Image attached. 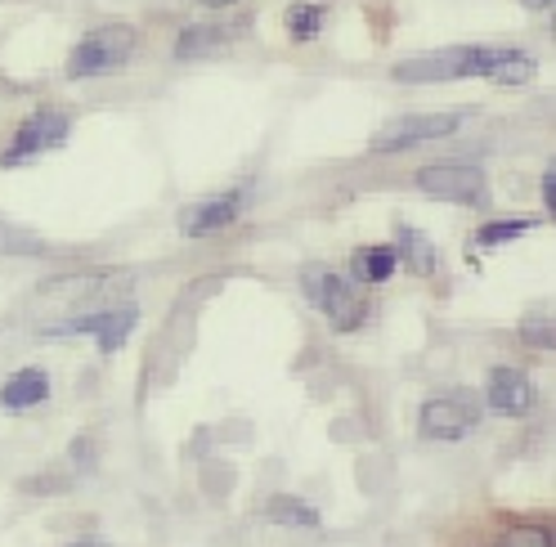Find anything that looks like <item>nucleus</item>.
I'll use <instances>...</instances> for the list:
<instances>
[{
	"mask_svg": "<svg viewBox=\"0 0 556 547\" xmlns=\"http://www.w3.org/2000/svg\"><path fill=\"white\" fill-rule=\"evenodd\" d=\"M498 63H503V50H494V46H448V50L413 54V59L395 63V81H408V86L463 81V77H490L494 81Z\"/></svg>",
	"mask_w": 556,
	"mask_h": 547,
	"instance_id": "1",
	"label": "nucleus"
},
{
	"mask_svg": "<svg viewBox=\"0 0 556 547\" xmlns=\"http://www.w3.org/2000/svg\"><path fill=\"white\" fill-rule=\"evenodd\" d=\"M301 288H305V296L324 310L328 328H337V332L364 328L368 301H364V292H359V283L351 279V274H332V269H324V265H309V269L301 274Z\"/></svg>",
	"mask_w": 556,
	"mask_h": 547,
	"instance_id": "2",
	"label": "nucleus"
},
{
	"mask_svg": "<svg viewBox=\"0 0 556 547\" xmlns=\"http://www.w3.org/2000/svg\"><path fill=\"white\" fill-rule=\"evenodd\" d=\"M135 54V27L126 23H99L90 27L86 37L73 46L67 54V77L81 81V77H109L117 67H126Z\"/></svg>",
	"mask_w": 556,
	"mask_h": 547,
	"instance_id": "3",
	"label": "nucleus"
},
{
	"mask_svg": "<svg viewBox=\"0 0 556 547\" xmlns=\"http://www.w3.org/2000/svg\"><path fill=\"white\" fill-rule=\"evenodd\" d=\"M417 189L431 198H444V202H458V207H484V202H490V176H484V166L471 157L427 162L417 170Z\"/></svg>",
	"mask_w": 556,
	"mask_h": 547,
	"instance_id": "4",
	"label": "nucleus"
},
{
	"mask_svg": "<svg viewBox=\"0 0 556 547\" xmlns=\"http://www.w3.org/2000/svg\"><path fill=\"white\" fill-rule=\"evenodd\" d=\"M480 414H484V404L476 391L458 386V391H440L422 404V414H417V431H422L427 440H463L480 427Z\"/></svg>",
	"mask_w": 556,
	"mask_h": 547,
	"instance_id": "5",
	"label": "nucleus"
},
{
	"mask_svg": "<svg viewBox=\"0 0 556 547\" xmlns=\"http://www.w3.org/2000/svg\"><path fill=\"white\" fill-rule=\"evenodd\" d=\"M467 122L463 109H448V113H404V117H391L372 135V153H408L417 144H431V140H444L454 135L458 126Z\"/></svg>",
	"mask_w": 556,
	"mask_h": 547,
	"instance_id": "6",
	"label": "nucleus"
},
{
	"mask_svg": "<svg viewBox=\"0 0 556 547\" xmlns=\"http://www.w3.org/2000/svg\"><path fill=\"white\" fill-rule=\"evenodd\" d=\"M67 130H73V117H67L63 109H37L31 117L18 122L10 149L0 153V166L14 170V166H23V162H31V157H46L50 149H59V144L67 140Z\"/></svg>",
	"mask_w": 556,
	"mask_h": 547,
	"instance_id": "7",
	"label": "nucleus"
},
{
	"mask_svg": "<svg viewBox=\"0 0 556 547\" xmlns=\"http://www.w3.org/2000/svg\"><path fill=\"white\" fill-rule=\"evenodd\" d=\"M135 323H139V305L126 301V305H113V310H94V315H77V319L50 323L46 332H50V336H81V332H90V336H99V351L113 355L122 341L130 336Z\"/></svg>",
	"mask_w": 556,
	"mask_h": 547,
	"instance_id": "8",
	"label": "nucleus"
},
{
	"mask_svg": "<svg viewBox=\"0 0 556 547\" xmlns=\"http://www.w3.org/2000/svg\"><path fill=\"white\" fill-rule=\"evenodd\" d=\"M242 207H248V189H225V193H212V198H202L193 212H185L180 229H185L189 238L220 233V229H229V225L242 216Z\"/></svg>",
	"mask_w": 556,
	"mask_h": 547,
	"instance_id": "9",
	"label": "nucleus"
},
{
	"mask_svg": "<svg viewBox=\"0 0 556 547\" xmlns=\"http://www.w3.org/2000/svg\"><path fill=\"white\" fill-rule=\"evenodd\" d=\"M484 399H490V408H498V414L520 418V414H530V404H534V382L520 368H494L490 382H484Z\"/></svg>",
	"mask_w": 556,
	"mask_h": 547,
	"instance_id": "10",
	"label": "nucleus"
},
{
	"mask_svg": "<svg viewBox=\"0 0 556 547\" xmlns=\"http://www.w3.org/2000/svg\"><path fill=\"white\" fill-rule=\"evenodd\" d=\"M50 399V372L41 368H18L5 378V386H0V404L5 408H37Z\"/></svg>",
	"mask_w": 556,
	"mask_h": 547,
	"instance_id": "11",
	"label": "nucleus"
},
{
	"mask_svg": "<svg viewBox=\"0 0 556 547\" xmlns=\"http://www.w3.org/2000/svg\"><path fill=\"white\" fill-rule=\"evenodd\" d=\"M395 269H400V256H395L391 243H368V247H355V256H351V279H355L359 288H364V283L381 288Z\"/></svg>",
	"mask_w": 556,
	"mask_h": 547,
	"instance_id": "12",
	"label": "nucleus"
},
{
	"mask_svg": "<svg viewBox=\"0 0 556 547\" xmlns=\"http://www.w3.org/2000/svg\"><path fill=\"white\" fill-rule=\"evenodd\" d=\"M265 511H269V521L283 525V530H319V525H324L319 507H309V503H301V498H292V494L269 498Z\"/></svg>",
	"mask_w": 556,
	"mask_h": 547,
	"instance_id": "13",
	"label": "nucleus"
},
{
	"mask_svg": "<svg viewBox=\"0 0 556 547\" xmlns=\"http://www.w3.org/2000/svg\"><path fill=\"white\" fill-rule=\"evenodd\" d=\"M328 23V5L324 0H292L288 5V37L292 41H315Z\"/></svg>",
	"mask_w": 556,
	"mask_h": 547,
	"instance_id": "14",
	"label": "nucleus"
},
{
	"mask_svg": "<svg viewBox=\"0 0 556 547\" xmlns=\"http://www.w3.org/2000/svg\"><path fill=\"white\" fill-rule=\"evenodd\" d=\"M400 260H408L413 274H431L435 269V247H431V238L422 229H408L400 225V247H395Z\"/></svg>",
	"mask_w": 556,
	"mask_h": 547,
	"instance_id": "15",
	"label": "nucleus"
},
{
	"mask_svg": "<svg viewBox=\"0 0 556 547\" xmlns=\"http://www.w3.org/2000/svg\"><path fill=\"white\" fill-rule=\"evenodd\" d=\"M539 220L534 216H503V220H484L476 229V243L480 247H503V243H516L520 233H530Z\"/></svg>",
	"mask_w": 556,
	"mask_h": 547,
	"instance_id": "16",
	"label": "nucleus"
},
{
	"mask_svg": "<svg viewBox=\"0 0 556 547\" xmlns=\"http://www.w3.org/2000/svg\"><path fill=\"white\" fill-rule=\"evenodd\" d=\"M225 41V31L220 27H206V23H198V27H189V31H180V41H176V54L180 59H202L212 46H220Z\"/></svg>",
	"mask_w": 556,
	"mask_h": 547,
	"instance_id": "17",
	"label": "nucleus"
},
{
	"mask_svg": "<svg viewBox=\"0 0 556 547\" xmlns=\"http://www.w3.org/2000/svg\"><path fill=\"white\" fill-rule=\"evenodd\" d=\"M37 252H46L37 238H31L27 229H18L14 220L0 216V256H37Z\"/></svg>",
	"mask_w": 556,
	"mask_h": 547,
	"instance_id": "18",
	"label": "nucleus"
},
{
	"mask_svg": "<svg viewBox=\"0 0 556 547\" xmlns=\"http://www.w3.org/2000/svg\"><path fill=\"white\" fill-rule=\"evenodd\" d=\"M494 547H552V530L547 525H511Z\"/></svg>",
	"mask_w": 556,
	"mask_h": 547,
	"instance_id": "19",
	"label": "nucleus"
},
{
	"mask_svg": "<svg viewBox=\"0 0 556 547\" xmlns=\"http://www.w3.org/2000/svg\"><path fill=\"white\" fill-rule=\"evenodd\" d=\"M520 332H526V341H530V346H539V351L552 346V323H547V315H534Z\"/></svg>",
	"mask_w": 556,
	"mask_h": 547,
	"instance_id": "20",
	"label": "nucleus"
},
{
	"mask_svg": "<svg viewBox=\"0 0 556 547\" xmlns=\"http://www.w3.org/2000/svg\"><path fill=\"white\" fill-rule=\"evenodd\" d=\"M539 189H543V207L552 212V207H556V170H552V166L543 170V185H539Z\"/></svg>",
	"mask_w": 556,
	"mask_h": 547,
	"instance_id": "21",
	"label": "nucleus"
},
{
	"mask_svg": "<svg viewBox=\"0 0 556 547\" xmlns=\"http://www.w3.org/2000/svg\"><path fill=\"white\" fill-rule=\"evenodd\" d=\"M67 547H113V543H99V538H81V543H67Z\"/></svg>",
	"mask_w": 556,
	"mask_h": 547,
	"instance_id": "22",
	"label": "nucleus"
},
{
	"mask_svg": "<svg viewBox=\"0 0 556 547\" xmlns=\"http://www.w3.org/2000/svg\"><path fill=\"white\" fill-rule=\"evenodd\" d=\"M520 5H526V10H547L552 0H520Z\"/></svg>",
	"mask_w": 556,
	"mask_h": 547,
	"instance_id": "23",
	"label": "nucleus"
}]
</instances>
